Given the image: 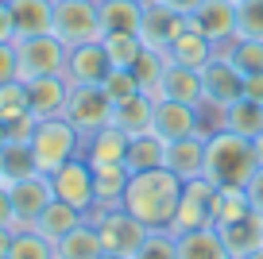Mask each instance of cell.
<instances>
[{
	"mask_svg": "<svg viewBox=\"0 0 263 259\" xmlns=\"http://www.w3.org/2000/svg\"><path fill=\"white\" fill-rule=\"evenodd\" d=\"M178 197H182V178L171 174L166 166H155L132 174L120 205L147 228H171L174 213H178Z\"/></svg>",
	"mask_w": 263,
	"mask_h": 259,
	"instance_id": "cell-1",
	"label": "cell"
},
{
	"mask_svg": "<svg viewBox=\"0 0 263 259\" xmlns=\"http://www.w3.org/2000/svg\"><path fill=\"white\" fill-rule=\"evenodd\" d=\"M259 159L248 136H236L229 128H217L205 136V178L213 186H248Z\"/></svg>",
	"mask_w": 263,
	"mask_h": 259,
	"instance_id": "cell-2",
	"label": "cell"
},
{
	"mask_svg": "<svg viewBox=\"0 0 263 259\" xmlns=\"http://www.w3.org/2000/svg\"><path fill=\"white\" fill-rule=\"evenodd\" d=\"M201 120L213 116V132L221 128V113L232 101L244 97V73L232 66V58L224 50H217L205 66H201Z\"/></svg>",
	"mask_w": 263,
	"mask_h": 259,
	"instance_id": "cell-3",
	"label": "cell"
},
{
	"mask_svg": "<svg viewBox=\"0 0 263 259\" xmlns=\"http://www.w3.org/2000/svg\"><path fill=\"white\" fill-rule=\"evenodd\" d=\"M85 220L97 228L105 251H112V255H136L143 236L151 232V228L143 225V220H136L124 205H93V209L85 213Z\"/></svg>",
	"mask_w": 263,
	"mask_h": 259,
	"instance_id": "cell-4",
	"label": "cell"
},
{
	"mask_svg": "<svg viewBox=\"0 0 263 259\" xmlns=\"http://www.w3.org/2000/svg\"><path fill=\"white\" fill-rule=\"evenodd\" d=\"M85 147V139L74 132V124L66 116H54V120H39L31 136V151H35V162H39V174H54L62 162L78 159Z\"/></svg>",
	"mask_w": 263,
	"mask_h": 259,
	"instance_id": "cell-5",
	"label": "cell"
},
{
	"mask_svg": "<svg viewBox=\"0 0 263 259\" xmlns=\"http://www.w3.org/2000/svg\"><path fill=\"white\" fill-rule=\"evenodd\" d=\"M50 35H58L66 47L97 43L101 35H105L101 31V4L97 0H54Z\"/></svg>",
	"mask_w": 263,
	"mask_h": 259,
	"instance_id": "cell-6",
	"label": "cell"
},
{
	"mask_svg": "<svg viewBox=\"0 0 263 259\" xmlns=\"http://www.w3.org/2000/svg\"><path fill=\"white\" fill-rule=\"evenodd\" d=\"M66 47L58 35H31V39H16V78L35 81V78H50V73H62L66 78Z\"/></svg>",
	"mask_w": 263,
	"mask_h": 259,
	"instance_id": "cell-7",
	"label": "cell"
},
{
	"mask_svg": "<svg viewBox=\"0 0 263 259\" xmlns=\"http://www.w3.org/2000/svg\"><path fill=\"white\" fill-rule=\"evenodd\" d=\"M112 101H108L105 85H70V97H66V120L74 124V132L82 139H89L93 132L108 128L112 124Z\"/></svg>",
	"mask_w": 263,
	"mask_h": 259,
	"instance_id": "cell-8",
	"label": "cell"
},
{
	"mask_svg": "<svg viewBox=\"0 0 263 259\" xmlns=\"http://www.w3.org/2000/svg\"><path fill=\"white\" fill-rule=\"evenodd\" d=\"M50 186H54V197L66 205H74L78 213H89L97 205V186H93V166L85 162V155L62 162V166L50 174Z\"/></svg>",
	"mask_w": 263,
	"mask_h": 259,
	"instance_id": "cell-9",
	"label": "cell"
},
{
	"mask_svg": "<svg viewBox=\"0 0 263 259\" xmlns=\"http://www.w3.org/2000/svg\"><path fill=\"white\" fill-rule=\"evenodd\" d=\"M213 194H217V186L205 174L182 182V197H178V213L171 220V232L182 236V232H194V228H205L209 217H213Z\"/></svg>",
	"mask_w": 263,
	"mask_h": 259,
	"instance_id": "cell-10",
	"label": "cell"
},
{
	"mask_svg": "<svg viewBox=\"0 0 263 259\" xmlns=\"http://www.w3.org/2000/svg\"><path fill=\"white\" fill-rule=\"evenodd\" d=\"M8 197H12V228H31L39 220V213L54 201L50 174H31V178L8 182Z\"/></svg>",
	"mask_w": 263,
	"mask_h": 259,
	"instance_id": "cell-11",
	"label": "cell"
},
{
	"mask_svg": "<svg viewBox=\"0 0 263 259\" xmlns=\"http://www.w3.org/2000/svg\"><path fill=\"white\" fill-rule=\"evenodd\" d=\"M151 132L163 136L166 143L186 136H209L205 120H201V108L186 105V101H155V116H151Z\"/></svg>",
	"mask_w": 263,
	"mask_h": 259,
	"instance_id": "cell-12",
	"label": "cell"
},
{
	"mask_svg": "<svg viewBox=\"0 0 263 259\" xmlns=\"http://www.w3.org/2000/svg\"><path fill=\"white\" fill-rule=\"evenodd\" d=\"M186 31V16H178L174 8L159 4V0H143V20H140V39L143 47L171 50V43Z\"/></svg>",
	"mask_w": 263,
	"mask_h": 259,
	"instance_id": "cell-13",
	"label": "cell"
},
{
	"mask_svg": "<svg viewBox=\"0 0 263 259\" xmlns=\"http://www.w3.org/2000/svg\"><path fill=\"white\" fill-rule=\"evenodd\" d=\"M112 62L105 54V43H82V47H70L66 54V81L70 85H101L108 78Z\"/></svg>",
	"mask_w": 263,
	"mask_h": 259,
	"instance_id": "cell-14",
	"label": "cell"
},
{
	"mask_svg": "<svg viewBox=\"0 0 263 259\" xmlns=\"http://www.w3.org/2000/svg\"><path fill=\"white\" fill-rule=\"evenodd\" d=\"M190 27H197V31L205 35V39H213L217 47H229V43L236 39V4H232V0H205V4L190 16Z\"/></svg>",
	"mask_w": 263,
	"mask_h": 259,
	"instance_id": "cell-15",
	"label": "cell"
},
{
	"mask_svg": "<svg viewBox=\"0 0 263 259\" xmlns=\"http://www.w3.org/2000/svg\"><path fill=\"white\" fill-rule=\"evenodd\" d=\"M27 97H31V113L35 120H54L66 113V97H70V81L62 73H50V78H35L27 81Z\"/></svg>",
	"mask_w": 263,
	"mask_h": 259,
	"instance_id": "cell-16",
	"label": "cell"
},
{
	"mask_svg": "<svg viewBox=\"0 0 263 259\" xmlns=\"http://www.w3.org/2000/svg\"><path fill=\"white\" fill-rule=\"evenodd\" d=\"M217 232H221V240H224V248H229L232 259H244V255H252V251L263 248V217L255 209H248L244 217L221 225Z\"/></svg>",
	"mask_w": 263,
	"mask_h": 259,
	"instance_id": "cell-17",
	"label": "cell"
},
{
	"mask_svg": "<svg viewBox=\"0 0 263 259\" xmlns=\"http://www.w3.org/2000/svg\"><path fill=\"white\" fill-rule=\"evenodd\" d=\"M163 166L171 170V174H178L182 182L201 178V174H205V136H186V139L166 143V162Z\"/></svg>",
	"mask_w": 263,
	"mask_h": 259,
	"instance_id": "cell-18",
	"label": "cell"
},
{
	"mask_svg": "<svg viewBox=\"0 0 263 259\" xmlns=\"http://www.w3.org/2000/svg\"><path fill=\"white\" fill-rule=\"evenodd\" d=\"M128 143H132L128 132H120L116 124H108V128L93 132V136L85 139L82 155H85V162L97 170V166H108V162H124V155H128Z\"/></svg>",
	"mask_w": 263,
	"mask_h": 259,
	"instance_id": "cell-19",
	"label": "cell"
},
{
	"mask_svg": "<svg viewBox=\"0 0 263 259\" xmlns=\"http://www.w3.org/2000/svg\"><path fill=\"white\" fill-rule=\"evenodd\" d=\"M155 101H186V105L201 108V70H190V66L171 62L163 73V85H159V97Z\"/></svg>",
	"mask_w": 263,
	"mask_h": 259,
	"instance_id": "cell-20",
	"label": "cell"
},
{
	"mask_svg": "<svg viewBox=\"0 0 263 259\" xmlns=\"http://www.w3.org/2000/svg\"><path fill=\"white\" fill-rule=\"evenodd\" d=\"M12 24H16V39H31V35L50 31V16H54V0H8Z\"/></svg>",
	"mask_w": 263,
	"mask_h": 259,
	"instance_id": "cell-21",
	"label": "cell"
},
{
	"mask_svg": "<svg viewBox=\"0 0 263 259\" xmlns=\"http://www.w3.org/2000/svg\"><path fill=\"white\" fill-rule=\"evenodd\" d=\"M171 62H178V66H190V70H201V66L209 62V58L217 54V43L213 39H205V35L197 31V27H190V20H186V31L178 35V39L171 43Z\"/></svg>",
	"mask_w": 263,
	"mask_h": 259,
	"instance_id": "cell-22",
	"label": "cell"
},
{
	"mask_svg": "<svg viewBox=\"0 0 263 259\" xmlns=\"http://www.w3.org/2000/svg\"><path fill=\"white\" fill-rule=\"evenodd\" d=\"M97 4H101V31L105 35H120V31L140 35L143 0H97Z\"/></svg>",
	"mask_w": 263,
	"mask_h": 259,
	"instance_id": "cell-23",
	"label": "cell"
},
{
	"mask_svg": "<svg viewBox=\"0 0 263 259\" xmlns=\"http://www.w3.org/2000/svg\"><path fill=\"white\" fill-rule=\"evenodd\" d=\"M178 259H232V255L224 248L221 232L213 225H205V228H194V232L178 236Z\"/></svg>",
	"mask_w": 263,
	"mask_h": 259,
	"instance_id": "cell-24",
	"label": "cell"
},
{
	"mask_svg": "<svg viewBox=\"0 0 263 259\" xmlns=\"http://www.w3.org/2000/svg\"><path fill=\"white\" fill-rule=\"evenodd\" d=\"M151 116H155V97H147V93H136V97L120 101V105L112 108V124L120 132H128V136L151 132Z\"/></svg>",
	"mask_w": 263,
	"mask_h": 259,
	"instance_id": "cell-25",
	"label": "cell"
},
{
	"mask_svg": "<svg viewBox=\"0 0 263 259\" xmlns=\"http://www.w3.org/2000/svg\"><path fill=\"white\" fill-rule=\"evenodd\" d=\"M54 255L58 259H101L105 255V244H101L97 228H93L89 220H82L78 228H70V232L54 244Z\"/></svg>",
	"mask_w": 263,
	"mask_h": 259,
	"instance_id": "cell-26",
	"label": "cell"
},
{
	"mask_svg": "<svg viewBox=\"0 0 263 259\" xmlns=\"http://www.w3.org/2000/svg\"><path fill=\"white\" fill-rule=\"evenodd\" d=\"M166 162V139L155 136V132H143V136H132L128 143V155H124V166L132 174H140V170H155Z\"/></svg>",
	"mask_w": 263,
	"mask_h": 259,
	"instance_id": "cell-27",
	"label": "cell"
},
{
	"mask_svg": "<svg viewBox=\"0 0 263 259\" xmlns=\"http://www.w3.org/2000/svg\"><path fill=\"white\" fill-rule=\"evenodd\" d=\"M82 220H85V213H78L74 205H66V201H58V197H54V201H50L47 209L39 213V220H35L31 228H35L39 236H47L50 244H58L66 232H70V228L82 225Z\"/></svg>",
	"mask_w": 263,
	"mask_h": 259,
	"instance_id": "cell-28",
	"label": "cell"
},
{
	"mask_svg": "<svg viewBox=\"0 0 263 259\" xmlns=\"http://www.w3.org/2000/svg\"><path fill=\"white\" fill-rule=\"evenodd\" d=\"M166 66H171V54H166V50H155V47H143V50H140V58L132 62V78H136L140 93L159 97V85H163Z\"/></svg>",
	"mask_w": 263,
	"mask_h": 259,
	"instance_id": "cell-29",
	"label": "cell"
},
{
	"mask_svg": "<svg viewBox=\"0 0 263 259\" xmlns=\"http://www.w3.org/2000/svg\"><path fill=\"white\" fill-rule=\"evenodd\" d=\"M221 128L236 132V136L255 139V136L263 132V105H259V101H248V97L232 101V105L221 113Z\"/></svg>",
	"mask_w": 263,
	"mask_h": 259,
	"instance_id": "cell-30",
	"label": "cell"
},
{
	"mask_svg": "<svg viewBox=\"0 0 263 259\" xmlns=\"http://www.w3.org/2000/svg\"><path fill=\"white\" fill-rule=\"evenodd\" d=\"M0 170H4V178H8V182H20V178L39 174V162H35L31 143H24V139H8V143L0 147Z\"/></svg>",
	"mask_w": 263,
	"mask_h": 259,
	"instance_id": "cell-31",
	"label": "cell"
},
{
	"mask_svg": "<svg viewBox=\"0 0 263 259\" xmlns=\"http://www.w3.org/2000/svg\"><path fill=\"white\" fill-rule=\"evenodd\" d=\"M132 170L124 162H108V166L93 170V186H97V205H120L124 186H128Z\"/></svg>",
	"mask_w": 263,
	"mask_h": 259,
	"instance_id": "cell-32",
	"label": "cell"
},
{
	"mask_svg": "<svg viewBox=\"0 0 263 259\" xmlns=\"http://www.w3.org/2000/svg\"><path fill=\"white\" fill-rule=\"evenodd\" d=\"M248 209H252V201H248L244 186H217V194H213V217H209V225L221 228V225H229V220L244 217Z\"/></svg>",
	"mask_w": 263,
	"mask_h": 259,
	"instance_id": "cell-33",
	"label": "cell"
},
{
	"mask_svg": "<svg viewBox=\"0 0 263 259\" xmlns=\"http://www.w3.org/2000/svg\"><path fill=\"white\" fill-rule=\"evenodd\" d=\"M8 259H58V255H54V244L47 236H39L35 228H16L12 232Z\"/></svg>",
	"mask_w": 263,
	"mask_h": 259,
	"instance_id": "cell-34",
	"label": "cell"
},
{
	"mask_svg": "<svg viewBox=\"0 0 263 259\" xmlns=\"http://www.w3.org/2000/svg\"><path fill=\"white\" fill-rule=\"evenodd\" d=\"M101 43H105V54H108V62H112V70H132V62H136L140 50H143V39L132 35V31L101 35Z\"/></svg>",
	"mask_w": 263,
	"mask_h": 259,
	"instance_id": "cell-35",
	"label": "cell"
},
{
	"mask_svg": "<svg viewBox=\"0 0 263 259\" xmlns=\"http://www.w3.org/2000/svg\"><path fill=\"white\" fill-rule=\"evenodd\" d=\"M217 50H224L244 78L248 73H263V43L259 39H232L229 47H217Z\"/></svg>",
	"mask_w": 263,
	"mask_h": 259,
	"instance_id": "cell-36",
	"label": "cell"
},
{
	"mask_svg": "<svg viewBox=\"0 0 263 259\" xmlns=\"http://www.w3.org/2000/svg\"><path fill=\"white\" fill-rule=\"evenodd\" d=\"M31 113V97H27V81L24 78H12L0 85V124L16 120V116Z\"/></svg>",
	"mask_w": 263,
	"mask_h": 259,
	"instance_id": "cell-37",
	"label": "cell"
},
{
	"mask_svg": "<svg viewBox=\"0 0 263 259\" xmlns=\"http://www.w3.org/2000/svg\"><path fill=\"white\" fill-rule=\"evenodd\" d=\"M132 259H178V236L171 228H151Z\"/></svg>",
	"mask_w": 263,
	"mask_h": 259,
	"instance_id": "cell-38",
	"label": "cell"
},
{
	"mask_svg": "<svg viewBox=\"0 0 263 259\" xmlns=\"http://www.w3.org/2000/svg\"><path fill=\"white\" fill-rule=\"evenodd\" d=\"M236 39L263 43V0H248V4L236 8Z\"/></svg>",
	"mask_w": 263,
	"mask_h": 259,
	"instance_id": "cell-39",
	"label": "cell"
},
{
	"mask_svg": "<svg viewBox=\"0 0 263 259\" xmlns=\"http://www.w3.org/2000/svg\"><path fill=\"white\" fill-rule=\"evenodd\" d=\"M101 85H105V93H108V101H112V105H120V101H128V97H136V93H140V85H136L132 70H108V78L101 81Z\"/></svg>",
	"mask_w": 263,
	"mask_h": 259,
	"instance_id": "cell-40",
	"label": "cell"
},
{
	"mask_svg": "<svg viewBox=\"0 0 263 259\" xmlns=\"http://www.w3.org/2000/svg\"><path fill=\"white\" fill-rule=\"evenodd\" d=\"M35 128H39V120H35V113H24V116H16V120H8V124H4V132H8V139H24V143H31Z\"/></svg>",
	"mask_w": 263,
	"mask_h": 259,
	"instance_id": "cell-41",
	"label": "cell"
},
{
	"mask_svg": "<svg viewBox=\"0 0 263 259\" xmlns=\"http://www.w3.org/2000/svg\"><path fill=\"white\" fill-rule=\"evenodd\" d=\"M244 194H248V201H252V209H255V213L263 217V166H255V174L248 178Z\"/></svg>",
	"mask_w": 263,
	"mask_h": 259,
	"instance_id": "cell-42",
	"label": "cell"
},
{
	"mask_svg": "<svg viewBox=\"0 0 263 259\" xmlns=\"http://www.w3.org/2000/svg\"><path fill=\"white\" fill-rule=\"evenodd\" d=\"M16 78V43H0V85Z\"/></svg>",
	"mask_w": 263,
	"mask_h": 259,
	"instance_id": "cell-43",
	"label": "cell"
},
{
	"mask_svg": "<svg viewBox=\"0 0 263 259\" xmlns=\"http://www.w3.org/2000/svg\"><path fill=\"white\" fill-rule=\"evenodd\" d=\"M0 43H16V24H12L8 0H0Z\"/></svg>",
	"mask_w": 263,
	"mask_h": 259,
	"instance_id": "cell-44",
	"label": "cell"
},
{
	"mask_svg": "<svg viewBox=\"0 0 263 259\" xmlns=\"http://www.w3.org/2000/svg\"><path fill=\"white\" fill-rule=\"evenodd\" d=\"M244 97L263 105V73H248V78H244Z\"/></svg>",
	"mask_w": 263,
	"mask_h": 259,
	"instance_id": "cell-45",
	"label": "cell"
},
{
	"mask_svg": "<svg viewBox=\"0 0 263 259\" xmlns=\"http://www.w3.org/2000/svg\"><path fill=\"white\" fill-rule=\"evenodd\" d=\"M159 4H166V8H174L178 16H186V20H190L197 8H201V4H205V0H159Z\"/></svg>",
	"mask_w": 263,
	"mask_h": 259,
	"instance_id": "cell-46",
	"label": "cell"
},
{
	"mask_svg": "<svg viewBox=\"0 0 263 259\" xmlns=\"http://www.w3.org/2000/svg\"><path fill=\"white\" fill-rule=\"evenodd\" d=\"M0 225L12 228V197H8V186H0Z\"/></svg>",
	"mask_w": 263,
	"mask_h": 259,
	"instance_id": "cell-47",
	"label": "cell"
},
{
	"mask_svg": "<svg viewBox=\"0 0 263 259\" xmlns=\"http://www.w3.org/2000/svg\"><path fill=\"white\" fill-rule=\"evenodd\" d=\"M12 232H16V228L0 225V259H8V248H12Z\"/></svg>",
	"mask_w": 263,
	"mask_h": 259,
	"instance_id": "cell-48",
	"label": "cell"
},
{
	"mask_svg": "<svg viewBox=\"0 0 263 259\" xmlns=\"http://www.w3.org/2000/svg\"><path fill=\"white\" fill-rule=\"evenodd\" d=\"M252 147H255V159H259V166H263V132L252 139Z\"/></svg>",
	"mask_w": 263,
	"mask_h": 259,
	"instance_id": "cell-49",
	"label": "cell"
},
{
	"mask_svg": "<svg viewBox=\"0 0 263 259\" xmlns=\"http://www.w3.org/2000/svg\"><path fill=\"white\" fill-rule=\"evenodd\" d=\"M4 143H8V132H4V124H0V147H4Z\"/></svg>",
	"mask_w": 263,
	"mask_h": 259,
	"instance_id": "cell-50",
	"label": "cell"
},
{
	"mask_svg": "<svg viewBox=\"0 0 263 259\" xmlns=\"http://www.w3.org/2000/svg\"><path fill=\"white\" fill-rule=\"evenodd\" d=\"M101 259H132V255H112V251H105V255H101Z\"/></svg>",
	"mask_w": 263,
	"mask_h": 259,
	"instance_id": "cell-51",
	"label": "cell"
},
{
	"mask_svg": "<svg viewBox=\"0 0 263 259\" xmlns=\"http://www.w3.org/2000/svg\"><path fill=\"white\" fill-rule=\"evenodd\" d=\"M244 259H263V248H259V251H252V255H244Z\"/></svg>",
	"mask_w": 263,
	"mask_h": 259,
	"instance_id": "cell-52",
	"label": "cell"
},
{
	"mask_svg": "<svg viewBox=\"0 0 263 259\" xmlns=\"http://www.w3.org/2000/svg\"><path fill=\"white\" fill-rule=\"evenodd\" d=\"M0 186H8V178H4V170H0Z\"/></svg>",
	"mask_w": 263,
	"mask_h": 259,
	"instance_id": "cell-53",
	"label": "cell"
},
{
	"mask_svg": "<svg viewBox=\"0 0 263 259\" xmlns=\"http://www.w3.org/2000/svg\"><path fill=\"white\" fill-rule=\"evenodd\" d=\"M232 4H236V8H240V4H248V0H232Z\"/></svg>",
	"mask_w": 263,
	"mask_h": 259,
	"instance_id": "cell-54",
	"label": "cell"
}]
</instances>
